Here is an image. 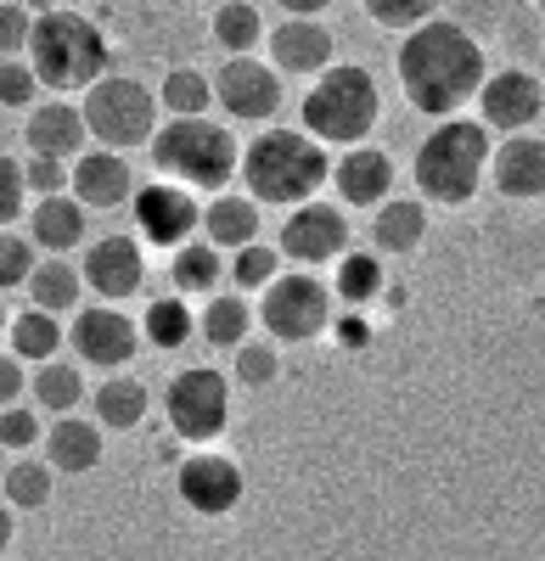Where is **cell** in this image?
I'll use <instances>...</instances> for the list:
<instances>
[{
	"mask_svg": "<svg viewBox=\"0 0 545 561\" xmlns=\"http://www.w3.org/2000/svg\"><path fill=\"white\" fill-rule=\"evenodd\" d=\"M29 393L39 410H52V415H73L84 404V377H79V365L73 359H39V370L29 377Z\"/></svg>",
	"mask_w": 545,
	"mask_h": 561,
	"instance_id": "f1b7e54d",
	"label": "cell"
},
{
	"mask_svg": "<svg viewBox=\"0 0 545 561\" xmlns=\"http://www.w3.org/2000/svg\"><path fill=\"white\" fill-rule=\"evenodd\" d=\"M174 489L192 511H203V517H225V511L242 500V466L225 460V455H192L180 466Z\"/></svg>",
	"mask_w": 545,
	"mask_h": 561,
	"instance_id": "d6986e66",
	"label": "cell"
},
{
	"mask_svg": "<svg viewBox=\"0 0 545 561\" xmlns=\"http://www.w3.org/2000/svg\"><path fill=\"white\" fill-rule=\"evenodd\" d=\"M39 438H45V427H39V415L29 404H7V410H0V444H7V449H34Z\"/></svg>",
	"mask_w": 545,
	"mask_h": 561,
	"instance_id": "7bdbcfd3",
	"label": "cell"
},
{
	"mask_svg": "<svg viewBox=\"0 0 545 561\" xmlns=\"http://www.w3.org/2000/svg\"><path fill=\"white\" fill-rule=\"evenodd\" d=\"M23 140H29V152H45V158H84L90 152V124H84V107L73 102H34L29 107V124H23Z\"/></svg>",
	"mask_w": 545,
	"mask_h": 561,
	"instance_id": "ac0fdd59",
	"label": "cell"
},
{
	"mask_svg": "<svg viewBox=\"0 0 545 561\" xmlns=\"http://www.w3.org/2000/svg\"><path fill=\"white\" fill-rule=\"evenodd\" d=\"M540 18H545V0H540Z\"/></svg>",
	"mask_w": 545,
	"mask_h": 561,
	"instance_id": "816d5d0a",
	"label": "cell"
},
{
	"mask_svg": "<svg viewBox=\"0 0 545 561\" xmlns=\"http://www.w3.org/2000/svg\"><path fill=\"white\" fill-rule=\"evenodd\" d=\"M332 180V163H327V147L315 140L309 129H264L248 140L242 152V185L253 203H270V208H298V203H315V192Z\"/></svg>",
	"mask_w": 545,
	"mask_h": 561,
	"instance_id": "7a4b0ae2",
	"label": "cell"
},
{
	"mask_svg": "<svg viewBox=\"0 0 545 561\" xmlns=\"http://www.w3.org/2000/svg\"><path fill=\"white\" fill-rule=\"evenodd\" d=\"M84 124H90V140L96 147H113V152H135V147H152L158 135V90H147L141 79H124V73H107L84 90Z\"/></svg>",
	"mask_w": 545,
	"mask_h": 561,
	"instance_id": "52a82bcc",
	"label": "cell"
},
{
	"mask_svg": "<svg viewBox=\"0 0 545 561\" xmlns=\"http://www.w3.org/2000/svg\"><path fill=\"white\" fill-rule=\"evenodd\" d=\"M39 73H34V62L23 57H0V107H34V96H39Z\"/></svg>",
	"mask_w": 545,
	"mask_h": 561,
	"instance_id": "ab89813d",
	"label": "cell"
},
{
	"mask_svg": "<svg viewBox=\"0 0 545 561\" xmlns=\"http://www.w3.org/2000/svg\"><path fill=\"white\" fill-rule=\"evenodd\" d=\"M394 68H399L405 102L428 118H456L467 102H478V90L489 79L484 73V45L462 23H444V18L405 34Z\"/></svg>",
	"mask_w": 545,
	"mask_h": 561,
	"instance_id": "6da1fadb",
	"label": "cell"
},
{
	"mask_svg": "<svg viewBox=\"0 0 545 561\" xmlns=\"http://www.w3.org/2000/svg\"><path fill=\"white\" fill-rule=\"evenodd\" d=\"M489 158L495 147L484 118H439V129L417 147V192L439 208H462L478 197Z\"/></svg>",
	"mask_w": 545,
	"mask_h": 561,
	"instance_id": "3957f363",
	"label": "cell"
},
{
	"mask_svg": "<svg viewBox=\"0 0 545 561\" xmlns=\"http://www.w3.org/2000/svg\"><path fill=\"white\" fill-rule=\"evenodd\" d=\"M135 225H141V237L152 248H180V242H192V230L203 225V203L192 185H180V180H152L135 192Z\"/></svg>",
	"mask_w": 545,
	"mask_h": 561,
	"instance_id": "8fae6325",
	"label": "cell"
},
{
	"mask_svg": "<svg viewBox=\"0 0 545 561\" xmlns=\"http://www.w3.org/2000/svg\"><path fill=\"white\" fill-rule=\"evenodd\" d=\"M23 174H29V192H34V197H63L68 185H73V163L45 158V152H29Z\"/></svg>",
	"mask_w": 545,
	"mask_h": 561,
	"instance_id": "b9f144b4",
	"label": "cell"
},
{
	"mask_svg": "<svg viewBox=\"0 0 545 561\" xmlns=\"http://www.w3.org/2000/svg\"><path fill=\"white\" fill-rule=\"evenodd\" d=\"M203 230L219 253H237V248L259 242V203L237 197V192H214V203L203 208Z\"/></svg>",
	"mask_w": 545,
	"mask_h": 561,
	"instance_id": "d4e9b609",
	"label": "cell"
},
{
	"mask_svg": "<svg viewBox=\"0 0 545 561\" xmlns=\"http://www.w3.org/2000/svg\"><path fill=\"white\" fill-rule=\"evenodd\" d=\"M12 534H18V528H12V505H0V556L12 550Z\"/></svg>",
	"mask_w": 545,
	"mask_h": 561,
	"instance_id": "c3c4849f",
	"label": "cell"
},
{
	"mask_svg": "<svg viewBox=\"0 0 545 561\" xmlns=\"http://www.w3.org/2000/svg\"><path fill=\"white\" fill-rule=\"evenodd\" d=\"M158 102L169 107V118H203L214 107V79L197 68H169L158 84Z\"/></svg>",
	"mask_w": 545,
	"mask_h": 561,
	"instance_id": "4dcf8cb0",
	"label": "cell"
},
{
	"mask_svg": "<svg viewBox=\"0 0 545 561\" xmlns=\"http://www.w3.org/2000/svg\"><path fill=\"white\" fill-rule=\"evenodd\" d=\"M433 12H439V0H366V18L383 28H399V34L433 23Z\"/></svg>",
	"mask_w": 545,
	"mask_h": 561,
	"instance_id": "f35d334b",
	"label": "cell"
},
{
	"mask_svg": "<svg viewBox=\"0 0 545 561\" xmlns=\"http://www.w3.org/2000/svg\"><path fill=\"white\" fill-rule=\"evenodd\" d=\"M29 298L34 309L45 314H79V298H84V270L68 264L63 253H45L29 275Z\"/></svg>",
	"mask_w": 545,
	"mask_h": 561,
	"instance_id": "cb8c5ba5",
	"label": "cell"
},
{
	"mask_svg": "<svg viewBox=\"0 0 545 561\" xmlns=\"http://www.w3.org/2000/svg\"><path fill=\"white\" fill-rule=\"evenodd\" d=\"M276 275H282V248H264V242L237 248V259H231V280H237V293H264Z\"/></svg>",
	"mask_w": 545,
	"mask_h": 561,
	"instance_id": "8d00e7d4",
	"label": "cell"
},
{
	"mask_svg": "<svg viewBox=\"0 0 545 561\" xmlns=\"http://www.w3.org/2000/svg\"><path fill=\"white\" fill-rule=\"evenodd\" d=\"M152 163L158 174L192 185V192H225L237 180V135L219 118H169L152 135Z\"/></svg>",
	"mask_w": 545,
	"mask_h": 561,
	"instance_id": "5b68a950",
	"label": "cell"
},
{
	"mask_svg": "<svg viewBox=\"0 0 545 561\" xmlns=\"http://www.w3.org/2000/svg\"><path fill=\"white\" fill-rule=\"evenodd\" d=\"M29 34H34V12L12 7V0H0V57L29 51Z\"/></svg>",
	"mask_w": 545,
	"mask_h": 561,
	"instance_id": "f6af8a7d",
	"label": "cell"
},
{
	"mask_svg": "<svg viewBox=\"0 0 545 561\" xmlns=\"http://www.w3.org/2000/svg\"><path fill=\"white\" fill-rule=\"evenodd\" d=\"M34 237H18V230H0V293H12V287H29V275H34Z\"/></svg>",
	"mask_w": 545,
	"mask_h": 561,
	"instance_id": "74e56055",
	"label": "cell"
},
{
	"mask_svg": "<svg viewBox=\"0 0 545 561\" xmlns=\"http://www.w3.org/2000/svg\"><path fill=\"white\" fill-rule=\"evenodd\" d=\"M29 237H34V248L68 259L73 248H90V208H84L73 192H63V197H39L34 214H29Z\"/></svg>",
	"mask_w": 545,
	"mask_h": 561,
	"instance_id": "7402d4cb",
	"label": "cell"
},
{
	"mask_svg": "<svg viewBox=\"0 0 545 561\" xmlns=\"http://www.w3.org/2000/svg\"><path fill=\"white\" fill-rule=\"evenodd\" d=\"M57 348H63L57 314H45V309L12 314V354H18V359H57Z\"/></svg>",
	"mask_w": 545,
	"mask_h": 561,
	"instance_id": "836d02e7",
	"label": "cell"
},
{
	"mask_svg": "<svg viewBox=\"0 0 545 561\" xmlns=\"http://www.w3.org/2000/svg\"><path fill=\"white\" fill-rule=\"evenodd\" d=\"M163 410H169V427L186 444H214L225 433V421H231V382L208 365L174 370V382L163 393Z\"/></svg>",
	"mask_w": 545,
	"mask_h": 561,
	"instance_id": "9c48e42d",
	"label": "cell"
},
{
	"mask_svg": "<svg viewBox=\"0 0 545 561\" xmlns=\"http://www.w3.org/2000/svg\"><path fill=\"white\" fill-rule=\"evenodd\" d=\"M68 192L90 208V214H113V208H124V203H135V174H129V163H124V152H113V147H90L84 158H73V185Z\"/></svg>",
	"mask_w": 545,
	"mask_h": 561,
	"instance_id": "2e32d148",
	"label": "cell"
},
{
	"mask_svg": "<svg viewBox=\"0 0 545 561\" xmlns=\"http://www.w3.org/2000/svg\"><path fill=\"white\" fill-rule=\"evenodd\" d=\"M225 275H231V264L219 259L214 242H180L169 253V280H174L180 298H214Z\"/></svg>",
	"mask_w": 545,
	"mask_h": 561,
	"instance_id": "484cf974",
	"label": "cell"
},
{
	"mask_svg": "<svg viewBox=\"0 0 545 561\" xmlns=\"http://www.w3.org/2000/svg\"><path fill=\"white\" fill-rule=\"evenodd\" d=\"M0 478H7V472H0Z\"/></svg>",
	"mask_w": 545,
	"mask_h": 561,
	"instance_id": "f5cc1de1",
	"label": "cell"
},
{
	"mask_svg": "<svg viewBox=\"0 0 545 561\" xmlns=\"http://www.w3.org/2000/svg\"><path fill=\"white\" fill-rule=\"evenodd\" d=\"M63 7H79V0H63Z\"/></svg>",
	"mask_w": 545,
	"mask_h": 561,
	"instance_id": "f907efd6",
	"label": "cell"
},
{
	"mask_svg": "<svg viewBox=\"0 0 545 561\" xmlns=\"http://www.w3.org/2000/svg\"><path fill=\"white\" fill-rule=\"evenodd\" d=\"M23 197H29V174H23V163L0 158V230H12V225L23 219Z\"/></svg>",
	"mask_w": 545,
	"mask_h": 561,
	"instance_id": "ee69618b",
	"label": "cell"
},
{
	"mask_svg": "<svg viewBox=\"0 0 545 561\" xmlns=\"http://www.w3.org/2000/svg\"><path fill=\"white\" fill-rule=\"evenodd\" d=\"M147 343H152V348L192 343V304H186V298H158V304H147Z\"/></svg>",
	"mask_w": 545,
	"mask_h": 561,
	"instance_id": "d590c367",
	"label": "cell"
},
{
	"mask_svg": "<svg viewBox=\"0 0 545 561\" xmlns=\"http://www.w3.org/2000/svg\"><path fill=\"white\" fill-rule=\"evenodd\" d=\"M332 185H338V203L343 208H383L388 192H394V158L360 140V147H349L332 163Z\"/></svg>",
	"mask_w": 545,
	"mask_h": 561,
	"instance_id": "ffe728a7",
	"label": "cell"
},
{
	"mask_svg": "<svg viewBox=\"0 0 545 561\" xmlns=\"http://www.w3.org/2000/svg\"><path fill=\"white\" fill-rule=\"evenodd\" d=\"M270 68L293 79H321L332 68V28L321 18H287L270 34Z\"/></svg>",
	"mask_w": 545,
	"mask_h": 561,
	"instance_id": "e0dca14e",
	"label": "cell"
},
{
	"mask_svg": "<svg viewBox=\"0 0 545 561\" xmlns=\"http://www.w3.org/2000/svg\"><path fill=\"white\" fill-rule=\"evenodd\" d=\"M489 180H495V192L512 197V203L545 197V140L540 135H507L489 158Z\"/></svg>",
	"mask_w": 545,
	"mask_h": 561,
	"instance_id": "44dd1931",
	"label": "cell"
},
{
	"mask_svg": "<svg viewBox=\"0 0 545 561\" xmlns=\"http://www.w3.org/2000/svg\"><path fill=\"white\" fill-rule=\"evenodd\" d=\"M0 489H7L12 511H39L45 500H52V460H12Z\"/></svg>",
	"mask_w": 545,
	"mask_h": 561,
	"instance_id": "e575fe53",
	"label": "cell"
},
{
	"mask_svg": "<svg viewBox=\"0 0 545 561\" xmlns=\"http://www.w3.org/2000/svg\"><path fill=\"white\" fill-rule=\"evenodd\" d=\"M253 320H259V309H248L242 293H214L203 304V314H197V332H203L208 348H231L237 354L248 343V332H253Z\"/></svg>",
	"mask_w": 545,
	"mask_h": 561,
	"instance_id": "83f0119b",
	"label": "cell"
},
{
	"mask_svg": "<svg viewBox=\"0 0 545 561\" xmlns=\"http://www.w3.org/2000/svg\"><path fill=\"white\" fill-rule=\"evenodd\" d=\"M304 129L321 140V147H360L372 135V124L383 118V96H377V79L366 68H327L321 79L309 84L304 96Z\"/></svg>",
	"mask_w": 545,
	"mask_h": 561,
	"instance_id": "8992f818",
	"label": "cell"
},
{
	"mask_svg": "<svg viewBox=\"0 0 545 561\" xmlns=\"http://www.w3.org/2000/svg\"><path fill=\"white\" fill-rule=\"evenodd\" d=\"M478 113L489 129H501V135H523L540 113H545V90L534 73L523 68H507V73H489L484 90H478Z\"/></svg>",
	"mask_w": 545,
	"mask_h": 561,
	"instance_id": "9a60e30c",
	"label": "cell"
},
{
	"mask_svg": "<svg viewBox=\"0 0 545 561\" xmlns=\"http://www.w3.org/2000/svg\"><path fill=\"white\" fill-rule=\"evenodd\" d=\"M45 460L68 478H84L102 466V421H84V415H57L45 427Z\"/></svg>",
	"mask_w": 545,
	"mask_h": 561,
	"instance_id": "603a6c76",
	"label": "cell"
},
{
	"mask_svg": "<svg viewBox=\"0 0 545 561\" xmlns=\"http://www.w3.org/2000/svg\"><path fill=\"white\" fill-rule=\"evenodd\" d=\"M214 102L237 124H270L282 113V73L259 57H225L214 73Z\"/></svg>",
	"mask_w": 545,
	"mask_h": 561,
	"instance_id": "30bf717a",
	"label": "cell"
},
{
	"mask_svg": "<svg viewBox=\"0 0 545 561\" xmlns=\"http://www.w3.org/2000/svg\"><path fill=\"white\" fill-rule=\"evenodd\" d=\"M90 410H96L102 427L129 433L135 421L147 415V382H135V377H107V382L96 388V399H90Z\"/></svg>",
	"mask_w": 545,
	"mask_h": 561,
	"instance_id": "f546056e",
	"label": "cell"
},
{
	"mask_svg": "<svg viewBox=\"0 0 545 561\" xmlns=\"http://www.w3.org/2000/svg\"><path fill=\"white\" fill-rule=\"evenodd\" d=\"M332 293H338V304H377V293H383V259H372V253H343L338 259V275H332Z\"/></svg>",
	"mask_w": 545,
	"mask_h": 561,
	"instance_id": "d6a6232c",
	"label": "cell"
},
{
	"mask_svg": "<svg viewBox=\"0 0 545 561\" xmlns=\"http://www.w3.org/2000/svg\"><path fill=\"white\" fill-rule=\"evenodd\" d=\"M327 7H332V0H282V12H287V18H321Z\"/></svg>",
	"mask_w": 545,
	"mask_h": 561,
	"instance_id": "7dc6e473",
	"label": "cell"
},
{
	"mask_svg": "<svg viewBox=\"0 0 545 561\" xmlns=\"http://www.w3.org/2000/svg\"><path fill=\"white\" fill-rule=\"evenodd\" d=\"M349 253V214L332 203H298L282 219V259L293 264H338Z\"/></svg>",
	"mask_w": 545,
	"mask_h": 561,
	"instance_id": "4fadbf2b",
	"label": "cell"
},
{
	"mask_svg": "<svg viewBox=\"0 0 545 561\" xmlns=\"http://www.w3.org/2000/svg\"><path fill=\"white\" fill-rule=\"evenodd\" d=\"M282 377V354H276V343H242L237 348V382H248V388H270Z\"/></svg>",
	"mask_w": 545,
	"mask_h": 561,
	"instance_id": "60d3db41",
	"label": "cell"
},
{
	"mask_svg": "<svg viewBox=\"0 0 545 561\" xmlns=\"http://www.w3.org/2000/svg\"><path fill=\"white\" fill-rule=\"evenodd\" d=\"M214 39L231 57H253V45H264V23L253 12V0H225V7L214 12Z\"/></svg>",
	"mask_w": 545,
	"mask_h": 561,
	"instance_id": "1f68e13d",
	"label": "cell"
},
{
	"mask_svg": "<svg viewBox=\"0 0 545 561\" xmlns=\"http://www.w3.org/2000/svg\"><path fill=\"white\" fill-rule=\"evenodd\" d=\"M68 343L84 365L96 370H124L135 359V348H141V332H135V320L118 309V304H90L73 314L68 325Z\"/></svg>",
	"mask_w": 545,
	"mask_h": 561,
	"instance_id": "7c38bea8",
	"label": "cell"
},
{
	"mask_svg": "<svg viewBox=\"0 0 545 561\" xmlns=\"http://www.w3.org/2000/svg\"><path fill=\"white\" fill-rule=\"evenodd\" d=\"M338 293H327L315 275H276L259 293V325L270 343H315L332 325Z\"/></svg>",
	"mask_w": 545,
	"mask_h": 561,
	"instance_id": "ba28073f",
	"label": "cell"
},
{
	"mask_svg": "<svg viewBox=\"0 0 545 561\" xmlns=\"http://www.w3.org/2000/svg\"><path fill=\"white\" fill-rule=\"evenodd\" d=\"M79 270H84V287L96 293V304H124V298L141 293V270H147L141 242L135 237H96L84 248Z\"/></svg>",
	"mask_w": 545,
	"mask_h": 561,
	"instance_id": "5bb4252c",
	"label": "cell"
},
{
	"mask_svg": "<svg viewBox=\"0 0 545 561\" xmlns=\"http://www.w3.org/2000/svg\"><path fill=\"white\" fill-rule=\"evenodd\" d=\"M23 57L34 62L45 90H90L96 79H107V39H102L96 23L79 18L73 7L39 12Z\"/></svg>",
	"mask_w": 545,
	"mask_h": 561,
	"instance_id": "277c9868",
	"label": "cell"
},
{
	"mask_svg": "<svg viewBox=\"0 0 545 561\" xmlns=\"http://www.w3.org/2000/svg\"><path fill=\"white\" fill-rule=\"evenodd\" d=\"M23 388H29V377H23V359H18V354H0V410L18 404V399H23Z\"/></svg>",
	"mask_w": 545,
	"mask_h": 561,
	"instance_id": "bcb514c9",
	"label": "cell"
},
{
	"mask_svg": "<svg viewBox=\"0 0 545 561\" xmlns=\"http://www.w3.org/2000/svg\"><path fill=\"white\" fill-rule=\"evenodd\" d=\"M12 332V314H7V304H0V337H7Z\"/></svg>",
	"mask_w": 545,
	"mask_h": 561,
	"instance_id": "681fc988",
	"label": "cell"
},
{
	"mask_svg": "<svg viewBox=\"0 0 545 561\" xmlns=\"http://www.w3.org/2000/svg\"><path fill=\"white\" fill-rule=\"evenodd\" d=\"M428 237V208L417 197H388L383 208H372V242L377 253H417Z\"/></svg>",
	"mask_w": 545,
	"mask_h": 561,
	"instance_id": "4316f807",
	"label": "cell"
}]
</instances>
